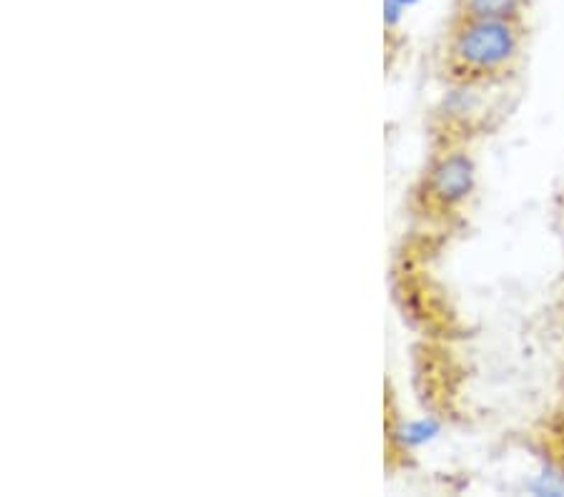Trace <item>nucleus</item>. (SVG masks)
Listing matches in <instances>:
<instances>
[{
  "instance_id": "f03ea898",
  "label": "nucleus",
  "mask_w": 564,
  "mask_h": 497,
  "mask_svg": "<svg viewBox=\"0 0 564 497\" xmlns=\"http://www.w3.org/2000/svg\"><path fill=\"white\" fill-rule=\"evenodd\" d=\"M449 237L421 229H409L396 244L390 259V296L419 339H444L456 342L466 337V325L460 309L447 292V284L435 274V261L442 255Z\"/></svg>"
},
{
  "instance_id": "7ed1b4c3",
  "label": "nucleus",
  "mask_w": 564,
  "mask_h": 497,
  "mask_svg": "<svg viewBox=\"0 0 564 497\" xmlns=\"http://www.w3.org/2000/svg\"><path fill=\"white\" fill-rule=\"evenodd\" d=\"M480 191V166L470 146L427 148V159L404 196L409 229L454 237L464 229Z\"/></svg>"
},
{
  "instance_id": "39448f33",
  "label": "nucleus",
  "mask_w": 564,
  "mask_h": 497,
  "mask_svg": "<svg viewBox=\"0 0 564 497\" xmlns=\"http://www.w3.org/2000/svg\"><path fill=\"white\" fill-rule=\"evenodd\" d=\"M509 91L512 86H505V89H444V95L425 121L427 148H472L477 138L495 131L507 116Z\"/></svg>"
},
{
  "instance_id": "20e7f679",
  "label": "nucleus",
  "mask_w": 564,
  "mask_h": 497,
  "mask_svg": "<svg viewBox=\"0 0 564 497\" xmlns=\"http://www.w3.org/2000/svg\"><path fill=\"white\" fill-rule=\"evenodd\" d=\"M411 392L421 415L439 425H460L464 420L466 382L470 372L454 350V342L444 339H419L411 344Z\"/></svg>"
},
{
  "instance_id": "0eeeda50",
  "label": "nucleus",
  "mask_w": 564,
  "mask_h": 497,
  "mask_svg": "<svg viewBox=\"0 0 564 497\" xmlns=\"http://www.w3.org/2000/svg\"><path fill=\"white\" fill-rule=\"evenodd\" d=\"M530 448L540 458L544 475L564 485V403L552 407L532 425Z\"/></svg>"
},
{
  "instance_id": "6e6552de",
  "label": "nucleus",
  "mask_w": 564,
  "mask_h": 497,
  "mask_svg": "<svg viewBox=\"0 0 564 497\" xmlns=\"http://www.w3.org/2000/svg\"><path fill=\"white\" fill-rule=\"evenodd\" d=\"M530 0H452V11L462 15H487V19H527Z\"/></svg>"
},
{
  "instance_id": "1a4fd4ad",
  "label": "nucleus",
  "mask_w": 564,
  "mask_h": 497,
  "mask_svg": "<svg viewBox=\"0 0 564 497\" xmlns=\"http://www.w3.org/2000/svg\"><path fill=\"white\" fill-rule=\"evenodd\" d=\"M557 219L562 222V229H564V191H562L560 199H557Z\"/></svg>"
},
{
  "instance_id": "f257e3e1",
  "label": "nucleus",
  "mask_w": 564,
  "mask_h": 497,
  "mask_svg": "<svg viewBox=\"0 0 564 497\" xmlns=\"http://www.w3.org/2000/svg\"><path fill=\"white\" fill-rule=\"evenodd\" d=\"M527 19L449 13L437 43L435 74L444 89H505L527 58Z\"/></svg>"
},
{
  "instance_id": "423d86ee",
  "label": "nucleus",
  "mask_w": 564,
  "mask_h": 497,
  "mask_svg": "<svg viewBox=\"0 0 564 497\" xmlns=\"http://www.w3.org/2000/svg\"><path fill=\"white\" fill-rule=\"evenodd\" d=\"M384 473L390 477L411 473L419 465V448L442 430V425L421 415L409 420L402 409L399 392L392 377H384Z\"/></svg>"
},
{
  "instance_id": "9d476101",
  "label": "nucleus",
  "mask_w": 564,
  "mask_h": 497,
  "mask_svg": "<svg viewBox=\"0 0 564 497\" xmlns=\"http://www.w3.org/2000/svg\"><path fill=\"white\" fill-rule=\"evenodd\" d=\"M560 389H562V397H564V362H562V374H560Z\"/></svg>"
}]
</instances>
